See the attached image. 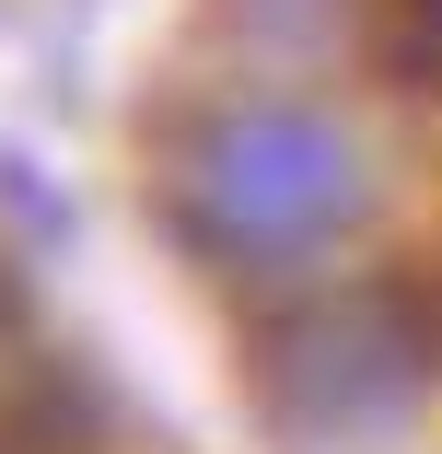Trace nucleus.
Here are the masks:
<instances>
[{
	"label": "nucleus",
	"mask_w": 442,
	"mask_h": 454,
	"mask_svg": "<svg viewBox=\"0 0 442 454\" xmlns=\"http://www.w3.org/2000/svg\"><path fill=\"white\" fill-rule=\"evenodd\" d=\"M187 210L221 256L244 268H291V256H326L361 233L373 210V163L337 117L314 106H233L198 129L187 152Z\"/></svg>",
	"instance_id": "f257e3e1"
},
{
	"label": "nucleus",
	"mask_w": 442,
	"mask_h": 454,
	"mask_svg": "<svg viewBox=\"0 0 442 454\" xmlns=\"http://www.w3.org/2000/svg\"><path fill=\"white\" fill-rule=\"evenodd\" d=\"M268 396L303 431H349V419H384V408L419 396V349L384 303H337V315H303L268 349Z\"/></svg>",
	"instance_id": "f03ea898"
}]
</instances>
